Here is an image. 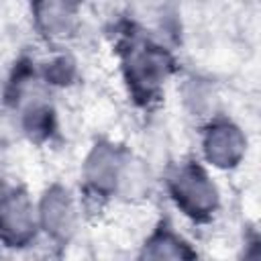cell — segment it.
I'll return each instance as SVG.
<instances>
[{
    "mask_svg": "<svg viewBox=\"0 0 261 261\" xmlns=\"http://www.w3.org/2000/svg\"><path fill=\"white\" fill-rule=\"evenodd\" d=\"M128 10L135 18L145 24H161L169 16V8L173 0H126Z\"/></svg>",
    "mask_w": 261,
    "mask_h": 261,
    "instance_id": "cell-10",
    "label": "cell"
},
{
    "mask_svg": "<svg viewBox=\"0 0 261 261\" xmlns=\"http://www.w3.org/2000/svg\"><path fill=\"white\" fill-rule=\"evenodd\" d=\"M122 69L130 94L137 100L149 102L161 92L171 75L173 59L163 45L137 39L124 51Z\"/></svg>",
    "mask_w": 261,
    "mask_h": 261,
    "instance_id": "cell-2",
    "label": "cell"
},
{
    "mask_svg": "<svg viewBox=\"0 0 261 261\" xmlns=\"http://www.w3.org/2000/svg\"><path fill=\"white\" fill-rule=\"evenodd\" d=\"M200 147L204 165L218 171H230L239 167L247 155V137L239 124L218 114L204 124Z\"/></svg>",
    "mask_w": 261,
    "mask_h": 261,
    "instance_id": "cell-5",
    "label": "cell"
},
{
    "mask_svg": "<svg viewBox=\"0 0 261 261\" xmlns=\"http://www.w3.org/2000/svg\"><path fill=\"white\" fill-rule=\"evenodd\" d=\"M37 234V202L24 190H0V241L6 247H27Z\"/></svg>",
    "mask_w": 261,
    "mask_h": 261,
    "instance_id": "cell-6",
    "label": "cell"
},
{
    "mask_svg": "<svg viewBox=\"0 0 261 261\" xmlns=\"http://www.w3.org/2000/svg\"><path fill=\"white\" fill-rule=\"evenodd\" d=\"M192 255L194 253L188 249V243L165 224L157 226L145 239L141 251V257H149V259H181Z\"/></svg>",
    "mask_w": 261,
    "mask_h": 261,
    "instance_id": "cell-9",
    "label": "cell"
},
{
    "mask_svg": "<svg viewBox=\"0 0 261 261\" xmlns=\"http://www.w3.org/2000/svg\"><path fill=\"white\" fill-rule=\"evenodd\" d=\"M39 75L47 86H67L75 75V63L67 55H57L43 63Z\"/></svg>",
    "mask_w": 261,
    "mask_h": 261,
    "instance_id": "cell-11",
    "label": "cell"
},
{
    "mask_svg": "<svg viewBox=\"0 0 261 261\" xmlns=\"http://www.w3.org/2000/svg\"><path fill=\"white\" fill-rule=\"evenodd\" d=\"M39 232L57 245L69 243L80 226V208L75 196L61 184L49 186L37 202Z\"/></svg>",
    "mask_w": 261,
    "mask_h": 261,
    "instance_id": "cell-4",
    "label": "cell"
},
{
    "mask_svg": "<svg viewBox=\"0 0 261 261\" xmlns=\"http://www.w3.org/2000/svg\"><path fill=\"white\" fill-rule=\"evenodd\" d=\"M179 100L186 114L198 122H208L218 116V94L212 82L204 77H186L179 88Z\"/></svg>",
    "mask_w": 261,
    "mask_h": 261,
    "instance_id": "cell-8",
    "label": "cell"
},
{
    "mask_svg": "<svg viewBox=\"0 0 261 261\" xmlns=\"http://www.w3.org/2000/svg\"><path fill=\"white\" fill-rule=\"evenodd\" d=\"M33 18L39 35L51 43L73 39L82 24L77 0H35Z\"/></svg>",
    "mask_w": 261,
    "mask_h": 261,
    "instance_id": "cell-7",
    "label": "cell"
},
{
    "mask_svg": "<svg viewBox=\"0 0 261 261\" xmlns=\"http://www.w3.org/2000/svg\"><path fill=\"white\" fill-rule=\"evenodd\" d=\"M165 190L173 206L192 220H208L220 206V192L200 161H179L165 171Z\"/></svg>",
    "mask_w": 261,
    "mask_h": 261,
    "instance_id": "cell-1",
    "label": "cell"
},
{
    "mask_svg": "<svg viewBox=\"0 0 261 261\" xmlns=\"http://www.w3.org/2000/svg\"><path fill=\"white\" fill-rule=\"evenodd\" d=\"M128 153V149L112 141H98L90 147L82 163V179L92 196L102 200L116 198Z\"/></svg>",
    "mask_w": 261,
    "mask_h": 261,
    "instance_id": "cell-3",
    "label": "cell"
}]
</instances>
